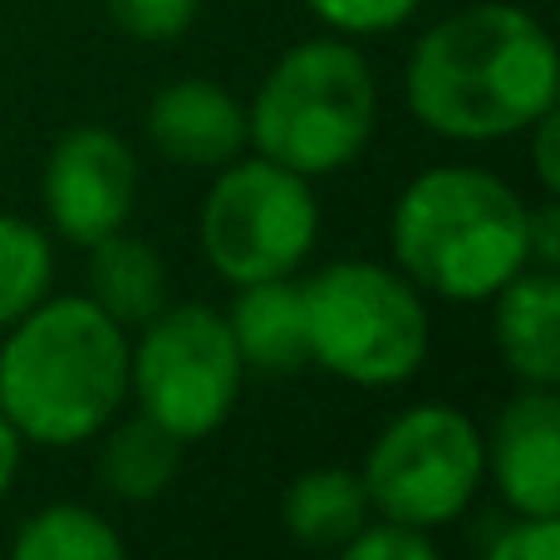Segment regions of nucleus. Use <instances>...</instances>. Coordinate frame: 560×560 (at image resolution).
<instances>
[{
    "mask_svg": "<svg viewBox=\"0 0 560 560\" xmlns=\"http://www.w3.org/2000/svg\"><path fill=\"white\" fill-rule=\"evenodd\" d=\"M556 39L512 0H477L418 35L404 69L408 114L453 143L516 138L556 108Z\"/></svg>",
    "mask_w": 560,
    "mask_h": 560,
    "instance_id": "nucleus-1",
    "label": "nucleus"
},
{
    "mask_svg": "<svg viewBox=\"0 0 560 560\" xmlns=\"http://www.w3.org/2000/svg\"><path fill=\"white\" fill-rule=\"evenodd\" d=\"M128 398V335L89 295H45L0 345V413L25 443L79 447Z\"/></svg>",
    "mask_w": 560,
    "mask_h": 560,
    "instance_id": "nucleus-2",
    "label": "nucleus"
},
{
    "mask_svg": "<svg viewBox=\"0 0 560 560\" xmlns=\"http://www.w3.org/2000/svg\"><path fill=\"white\" fill-rule=\"evenodd\" d=\"M532 202L472 163L418 173L388 217L394 271L447 305H482L532 266Z\"/></svg>",
    "mask_w": 560,
    "mask_h": 560,
    "instance_id": "nucleus-3",
    "label": "nucleus"
},
{
    "mask_svg": "<svg viewBox=\"0 0 560 560\" xmlns=\"http://www.w3.org/2000/svg\"><path fill=\"white\" fill-rule=\"evenodd\" d=\"M378 124V84L364 49L345 35L300 39L266 69L246 143L300 177H329L369 148Z\"/></svg>",
    "mask_w": 560,
    "mask_h": 560,
    "instance_id": "nucleus-4",
    "label": "nucleus"
},
{
    "mask_svg": "<svg viewBox=\"0 0 560 560\" xmlns=\"http://www.w3.org/2000/svg\"><path fill=\"white\" fill-rule=\"evenodd\" d=\"M310 364L359 388H398L423 369L433 325L423 290L394 266L335 261L300 285Z\"/></svg>",
    "mask_w": 560,
    "mask_h": 560,
    "instance_id": "nucleus-5",
    "label": "nucleus"
},
{
    "mask_svg": "<svg viewBox=\"0 0 560 560\" xmlns=\"http://www.w3.org/2000/svg\"><path fill=\"white\" fill-rule=\"evenodd\" d=\"M319 236V202L310 177L271 158H232L217 167L197 212V242L212 271L232 285L285 280L305 266Z\"/></svg>",
    "mask_w": 560,
    "mask_h": 560,
    "instance_id": "nucleus-6",
    "label": "nucleus"
},
{
    "mask_svg": "<svg viewBox=\"0 0 560 560\" xmlns=\"http://www.w3.org/2000/svg\"><path fill=\"white\" fill-rule=\"evenodd\" d=\"M246 364L226 315L207 305H163L128 349V394L177 443L217 433L232 418Z\"/></svg>",
    "mask_w": 560,
    "mask_h": 560,
    "instance_id": "nucleus-7",
    "label": "nucleus"
},
{
    "mask_svg": "<svg viewBox=\"0 0 560 560\" xmlns=\"http://www.w3.org/2000/svg\"><path fill=\"white\" fill-rule=\"evenodd\" d=\"M359 477L384 522L433 532L457 522L482 492V433L453 404H413L374 438Z\"/></svg>",
    "mask_w": 560,
    "mask_h": 560,
    "instance_id": "nucleus-8",
    "label": "nucleus"
},
{
    "mask_svg": "<svg viewBox=\"0 0 560 560\" xmlns=\"http://www.w3.org/2000/svg\"><path fill=\"white\" fill-rule=\"evenodd\" d=\"M45 217L69 246L124 232L138 202V158L114 128L79 124L55 138L39 177Z\"/></svg>",
    "mask_w": 560,
    "mask_h": 560,
    "instance_id": "nucleus-9",
    "label": "nucleus"
},
{
    "mask_svg": "<svg viewBox=\"0 0 560 560\" xmlns=\"http://www.w3.org/2000/svg\"><path fill=\"white\" fill-rule=\"evenodd\" d=\"M487 472L516 516H560V394L516 388L482 438Z\"/></svg>",
    "mask_w": 560,
    "mask_h": 560,
    "instance_id": "nucleus-10",
    "label": "nucleus"
},
{
    "mask_svg": "<svg viewBox=\"0 0 560 560\" xmlns=\"http://www.w3.org/2000/svg\"><path fill=\"white\" fill-rule=\"evenodd\" d=\"M148 143L158 158L177 167L217 173V167L246 153V108L217 79H173L148 104Z\"/></svg>",
    "mask_w": 560,
    "mask_h": 560,
    "instance_id": "nucleus-11",
    "label": "nucleus"
},
{
    "mask_svg": "<svg viewBox=\"0 0 560 560\" xmlns=\"http://www.w3.org/2000/svg\"><path fill=\"white\" fill-rule=\"evenodd\" d=\"M492 339L506 374L526 388H560V280L526 266L492 295Z\"/></svg>",
    "mask_w": 560,
    "mask_h": 560,
    "instance_id": "nucleus-12",
    "label": "nucleus"
},
{
    "mask_svg": "<svg viewBox=\"0 0 560 560\" xmlns=\"http://www.w3.org/2000/svg\"><path fill=\"white\" fill-rule=\"evenodd\" d=\"M226 329L236 339V354L246 369L261 374H295L310 364L305 339V300L295 280H256L236 285V300L226 310Z\"/></svg>",
    "mask_w": 560,
    "mask_h": 560,
    "instance_id": "nucleus-13",
    "label": "nucleus"
},
{
    "mask_svg": "<svg viewBox=\"0 0 560 560\" xmlns=\"http://www.w3.org/2000/svg\"><path fill=\"white\" fill-rule=\"evenodd\" d=\"M89 252V300L104 310L114 325H138L143 329L158 310L167 305V271L153 242L124 232L104 236V242L84 246Z\"/></svg>",
    "mask_w": 560,
    "mask_h": 560,
    "instance_id": "nucleus-14",
    "label": "nucleus"
},
{
    "mask_svg": "<svg viewBox=\"0 0 560 560\" xmlns=\"http://www.w3.org/2000/svg\"><path fill=\"white\" fill-rule=\"evenodd\" d=\"M369 492L364 477L349 467H310L280 497V522H285L290 541L305 551H339L359 526L369 522Z\"/></svg>",
    "mask_w": 560,
    "mask_h": 560,
    "instance_id": "nucleus-15",
    "label": "nucleus"
},
{
    "mask_svg": "<svg viewBox=\"0 0 560 560\" xmlns=\"http://www.w3.org/2000/svg\"><path fill=\"white\" fill-rule=\"evenodd\" d=\"M177 467H183V443L173 433L153 423V418H128L124 428H114L104 457H98V477L104 487L128 506L158 502L173 487Z\"/></svg>",
    "mask_w": 560,
    "mask_h": 560,
    "instance_id": "nucleus-16",
    "label": "nucleus"
},
{
    "mask_svg": "<svg viewBox=\"0 0 560 560\" xmlns=\"http://www.w3.org/2000/svg\"><path fill=\"white\" fill-rule=\"evenodd\" d=\"M10 560H128V546L94 506L55 502L20 522Z\"/></svg>",
    "mask_w": 560,
    "mask_h": 560,
    "instance_id": "nucleus-17",
    "label": "nucleus"
},
{
    "mask_svg": "<svg viewBox=\"0 0 560 560\" xmlns=\"http://www.w3.org/2000/svg\"><path fill=\"white\" fill-rule=\"evenodd\" d=\"M55 285V252L35 222L0 217V329L25 319Z\"/></svg>",
    "mask_w": 560,
    "mask_h": 560,
    "instance_id": "nucleus-18",
    "label": "nucleus"
},
{
    "mask_svg": "<svg viewBox=\"0 0 560 560\" xmlns=\"http://www.w3.org/2000/svg\"><path fill=\"white\" fill-rule=\"evenodd\" d=\"M418 5H423V0H305L310 15L345 39L388 35V30L408 25V20L418 15Z\"/></svg>",
    "mask_w": 560,
    "mask_h": 560,
    "instance_id": "nucleus-19",
    "label": "nucleus"
},
{
    "mask_svg": "<svg viewBox=\"0 0 560 560\" xmlns=\"http://www.w3.org/2000/svg\"><path fill=\"white\" fill-rule=\"evenodd\" d=\"M104 10L124 35L143 39V45H167L192 30L202 0H104Z\"/></svg>",
    "mask_w": 560,
    "mask_h": 560,
    "instance_id": "nucleus-20",
    "label": "nucleus"
},
{
    "mask_svg": "<svg viewBox=\"0 0 560 560\" xmlns=\"http://www.w3.org/2000/svg\"><path fill=\"white\" fill-rule=\"evenodd\" d=\"M339 560H443L433 536L404 522H364L345 546Z\"/></svg>",
    "mask_w": 560,
    "mask_h": 560,
    "instance_id": "nucleus-21",
    "label": "nucleus"
},
{
    "mask_svg": "<svg viewBox=\"0 0 560 560\" xmlns=\"http://www.w3.org/2000/svg\"><path fill=\"white\" fill-rule=\"evenodd\" d=\"M482 560H560V516H516L487 541Z\"/></svg>",
    "mask_w": 560,
    "mask_h": 560,
    "instance_id": "nucleus-22",
    "label": "nucleus"
},
{
    "mask_svg": "<svg viewBox=\"0 0 560 560\" xmlns=\"http://www.w3.org/2000/svg\"><path fill=\"white\" fill-rule=\"evenodd\" d=\"M532 163H536V183H541V192L546 197H556L560 192V158H556V148H560V114L551 108V114H541L532 128Z\"/></svg>",
    "mask_w": 560,
    "mask_h": 560,
    "instance_id": "nucleus-23",
    "label": "nucleus"
},
{
    "mask_svg": "<svg viewBox=\"0 0 560 560\" xmlns=\"http://www.w3.org/2000/svg\"><path fill=\"white\" fill-rule=\"evenodd\" d=\"M526 232H532V266L536 271H556L560 266V202L556 197H546L541 207H532Z\"/></svg>",
    "mask_w": 560,
    "mask_h": 560,
    "instance_id": "nucleus-24",
    "label": "nucleus"
},
{
    "mask_svg": "<svg viewBox=\"0 0 560 560\" xmlns=\"http://www.w3.org/2000/svg\"><path fill=\"white\" fill-rule=\"evenodd\" d=\"M20 463H25V438L10 428V418L0 413V497L15 487V477H20Z\"/></svg>",
    "mask_w": 560,
    "mask_h": 560,
    "instance_id": "nucleus-25",
    "label": "nucleus"
}]
</instances>
